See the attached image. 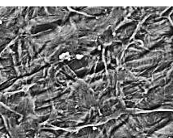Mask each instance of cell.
Masks as SVG:
<instances>
[{
	"instance_id": "6da1fadb",
	"label": "cell",
	"mask_w": 173,
	"mask_h": 138,
	"mask_svg": "<svg viewBox=\"0 0 173 138\" xmlns=\"http://www.w3.org/2000/svg\"><path fill=\"white\" fill-rule=\"evenodd\" d=\"M130 125V138H173V111H145Z\"/></svg>"
}]
</instances>
